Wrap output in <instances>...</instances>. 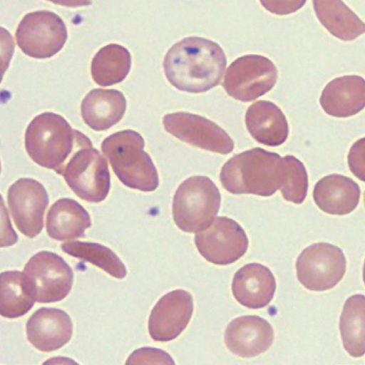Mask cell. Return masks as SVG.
<instances>
[{
  "mask_svg": "<svg viewBox=\"0 0 365 365\" xmlns=\"http://www.w3.org/2000/svg\"><path fill=\"white\" fill-rule=\"evenodd\" d=\"M227 59L222 47L203 37L189 36L173 44L163 60L169 83L188 93L206 92L217 86L223 76Z\"/></svg>",
  "mask_w": 365,
  "mask_h": 365,
  "instance_id": "1",
  "label": "cell"
},
{
  "mask_svg": "<svg viewBox=\"0 0 365 365\" xmlns=\"http://www.w3.org/2000/svg\"><path fill=\"white\" fill-rule=\"evenodd\" d=\"M287 177L284 158L255 148L233 155L222 166L220 178L229 192L269 197L281 189Z\"/></svg>",
  "mask_w": 365,
  "mask_h": 365,
  "instance_id": "2",
  "label": "cell"
},
{
  "mask_svg": "<svg viewBox=\"0 0 365 365\" xmlns=\"http://www.w3.org/2000/svg\"><path fill=\"white\" fill-rule=\"evenodd\" d=\"M89 143L90 139L73 129L63 117L51 112L36 115L25 133L29 156L38 165L58 174L78 148Z\"/></svg>",
  "mask_w": 365,
  "mask_h": 365,
  "instance_id": "3",
  "label": "cell"
},
{
  "mask_svg": "<svg viewBox=\"0 0 365 365\" xmlns=\"http://www.w3.org/2000/svg\"><path fill=\"white\" fill-rule=\"evenodd\" d=\"M144 146V139L139 133L125 130L106 138L101 143V150L123 185L151 192L158 187L159 178Z\"/></svg>",
  "mask_w": 365,
  "mask_h": 365,
  "instance_id": "4",
  "label": "cell"
},
{
  "mask_svg": "<svg viewBox=\"0 0 365 365\" xmlns=\"http://www.w3.org/2000/svg\"><path fill=\"white\" fill-rule=\"evenodd\" d=\"M221 195L215 184L206 176H192L178 187L173 201V217L182 231L197 233L214 221Z\"/></svg>",
  "mask_w": 365,
  "mask_h": 365,
  "instance_id": "5",
  "label": "cell"
},
{
  "mask_svg": "<svg viewBox=\"0 0 365 365\" xmlns=\"http://www.w3.org/2000/svg\"><path fill=\"white\" fill-rule=\"evenodd\" d=\"M59 175L81 199L98 203L104 200L110 187V175L106 160L92 147V143L78 148Z\"/></svg>",
  "mask_w": 365,
  "mask_h": 365,
  "instance_id": "6",
  "label": "cell"
},
{
  "mask_svg": "<svg viewBox=\"0 0 365 365\" xmlns=\"http://www.w3.org/2000/svg\"><path fill=\"white\" fill-rule=\"evenodd\" d=\"M23 279L27 292L35 301L51 303L61 301L69 294L73 273L60 255L41 251L26 264Z\"/></svg>",
  "mask_w": 365,
  "mask_h": 365,
  "instance_id": "7",
  "label": "cell"
},
{
  "mask_svg": "<svg viewBox=\"0 0 365 365\" xmlns=\"http://www.w3.org/2000/svg\"><path fill=\"white\" fill-rule=\"evenodd\" d=\"M277 80V69L268 58L248 54L235 59L227 68L222 86L235 100L248 102L269 91Z\"/></svg>",
  "mask_w": 365,
  "mask_h": 365,
  "instance_id": "8",
  "label": "cell"
},
{
  "mask_svg": "<svg viewBox=\"0 0 365 365\" xmlns=\"http://www.w3.org/2000/svg\"><path fill=\"white\" fill-rule=\"evenodd\" d=\"M346 267L342 250L331 244L317 242L306 247L296 262L298 280L307 289L322 292L334 287Z\"/></svg>",
  "mask_w": 365,
  "mask_h": 365,
  "instance_id": "9",
  "label": "cell"
},
{
  "mask_svg": "<svg viewBox=\"0 0 365 365\" xmlns=\"http://www.w3.org/2000/svg\"><path fill=\"white\" fill-rule=\"evenodd\" d=\"M67 36L62 19L49 11L26 14L16 31L20 49L34 58H47L56 54L63 47Z\"/></svg>",
  "mask_w": 365,
  "mask_h": 365,
  "instance_id": "10",
  "label": "cell"
},
{
  "mask_svg": "<svg viewBox=\"0 0 365 365\" xmlns=\"http://www.w3.org/2000/svg\"><path fill=\"white\" fill-rule=\"evenodd\" d=\"M199 253L208 262L218 265L232 264L247 252L249 245L243 228L236 221L218 217L195 236Z\"/></svg>",
  "mask_w": 365,
  "mask_h": 365,
  "instance_id": "11",
  "label": "cell"
},
{
  "mask_svg": "<svg viewBox=\"0 0 365 365\" xmlns=\"http://www.w3.org/2000/svg\"><path fill=\"white\" fill-rule=\"evenodd\" d=\"M167 132L192 146L222 155L231 153L234 142L215 123L199 115L178 112L164 115Z\"/></svg>",
  "mask_w": 365,
  "mask_h": 365,
  "instance_id": "12",
  "label": "cell"
},
{
  "mask_svg": "<svg viewBox=\"0 0 365 365\" xmlns=\"http://www.w3.org/2000/svg\"><path fill=\"white\" fill-rule=\"evenodd\" d=\"M7 201L17 229L34 238L43 227L48 195L43 185L32 178H20L9 188Z\"/></svg>",
  "mask_w": 365,
  "mask_h": 365,
  "instance_id": "13",
  "label": "cell"
},
{
  "mask_svg": "<svg viewBox=\"0 0 365 365\" xmlns=\"http://www.w3.org/2000/svg\"><path fill=\"white\" fill-rule=\"evenodd\" d=\"M190 293L175 289L163 295L153 307L148 319L150 337L166 342L178 337L186 328L193 312Z\"/></svg>",
  "mask_w": 365,
  "mask_h": 365,
  "instance_id": "14",
  "label": "cell"
},
{
  "mask_svg": "<svg viewBox=\"0 0 365 365\" xmlns=\"http://www.w3.org/2000/svg\"><path fill=\"white\" fill-rule=\"evenodd\" d=\"M274 330L262 317L245 315L234 319L227 327L224 340L227 348L242 358L256 356L272 344Z\"/></svg>",
  "mask_w": 365,
  "mask_h": 365,
  "instance_id": "15",
  "label": "cell"
},
{
  "mask_svg": "<svg viewBox=\"0 0 365 365\" xmlns=\"http://www.w3.org/2000/svg\"><path fill=\"white\" fill-rule=\"evenodd\" d=\"M72 334V320L60 309L40 308L26 323L27 339L41 351L59 349L71 340Z\"/></svg>",
  "mask_w": 365,
  "mask_h": 365,
  "instance_id": "16",
  "label": "cell"
},
{
  "mask_svg": "<svg viewBox=\"0 0 365 365\" xmlns=\"http://www.w3.org/2000/svg\"><path fill=\"white\" fill-rule=\"evenodd\" d=\"M276 281L271 270L259 263L245 264L237 270L232 282L235 299L250 309L266 307L274 297Z\"/></svg>",
  "mask_w": 365,
  "mask_h": 365,
  "instance_id": "17",
  "label": "cell"
},
{
  "mask_svg": "<svg viewBox=\"0 0 365 365\" xmlns=\"http://www.w3.org/2000/svg\"><path fill=\"white\" fill-rule=\"evenodd\" d=\"M320 105L331 116L346 118L365 108V79L356 75L333 79L322 92Z\"/></svg>",
  "mask_w": 365,
  "mask_h": 365,
  "instance_id": "18",
  "label": "cell"
},
{
  "mask_svg": "<svg viewBox=\"0 0 365 365\" xmlns=\"http://www.w3.org/2000/svg\"><path fill=\"white\" fill-rule=\"evenodd\" d=\"M359 185L351 178L331 174L314 185L313 198L317 207L330 215H344L357 207L360 198Z\"/></svg>",
  "mask_w": 365,
  "mask_h": 365,
  "instance_id": "19",
  "label": "cell"
},
{
  "mask_svg": "<svg viewBox=\"0 0 365 365\" xmlns=\"http://www.w3.org/2000/svg\"><path fill=\"white\" fill-rule=\"evenodd\" d=\"M245 123L252 137L267 146L280 145L288 137L289 126L284 114L268 101L252 103L247 110Z\"/></svg>",
  "mask_w": 365,
  "mask_h": 365,
  "instance_id": "20",
  "label": "cell"
},
{
  "mask_svg": "<svg viewBox=\"0 0 365 365\" xmlns=\"http://www.w3.org/2000/svg\"><path fill=\"white\" fill-rule=\"evenodd\" d=\"M125 109L124 95L115 89H93L84 97L81 106L83 121L96 131L107 130L118 123Z\"/></svg>",
  "mask_w": 365,
  "mask_h": 365,
  "instance_id": "21",
  "label": "cell"
},
{
  "mask_svg": "<svg viewBox=\"0 0 365 365\" xmlns=\"http://www.w3.org/2000/svg\"><path fill=\"white\" fill-rule=\"evenodd\" d=\"M91 226L88 212L76 200L61 198L50 207L46 217V232L53 240L63 241L83 237Z\"/></svg>",
  "mask_w": 365,
  "mask_h": 365,
  "instance_id": "22",
  "label": "cell"
},
{
  "mask_svg": "<svg viewBox=\"0 0 365 365\" xmlns=\"http://www.w3.org/2000/svg\"><path fill=\"white\" fill-rule=\"evenodd\" d=\"M313 5L319 21L336 38L353 41L365 33V23L341 0H313Z\"/></svg>",
  "mask_w": 365,
  "mask_h": 365,
  "instance_id": "23",
  "label": "cell"
},
{
  "mask_svg": "<svg viewBox=\"0 0 365 365\" xmlns=\"http://www.w3.org/2000/svg\"><path fill=\"white\" fill-rule=\"evenodd\" d=\"M343 346L352 357L365 354V296L354 294L345 302L339 320Z\"/></svg>",
  "mask_w": 365,
  "mask_h": 365,
  "instance_id": "24",
  "label": "cell"
},
{
  "mask_svg": "<svg viewBox=\"0 0 365 365\" xmlns=\"http://www.w3.org/2000/svg\"><path fill=\"white\" fill-rule=\"evenodd\" d=\"M131 66L128 50L117 43H110L101 48L94 56L91 67V76L96 83L110 86L123 81Z\"/></svg>",
  "mask_w": 365,
  "mask_h": 365,
  "instance_id": "25",
  "label": "cell"
},
{
  "mask_svg": "<svg viewBox=\"0 0 365 365\" xmlns=\"http://www.w3.org/2000/svg\"><path fill=\"white\" fill-rule=\"evenodd\" d=\"M61 250L76 258L91 263L117 279L127 274L125 264L110 248L96 242L72 241L61 245Z\"/></svg>",
  "mask_w": 365,
  "mask_h": 365,
  "instance_id": "26",
  "label": "cell"
},
{
  "mask_svg": "<svg viewBox=\"0 0 365 365\" xmlns=\"http://www.w3.org/2000/svg\"><path fill=\"white\" fill-rule=\"evenodd\" d=\"M0 313L4 317L15 319L26 314L34 305L35 299L27 292L23 272L6 271L1 274Z\"/></svg>",
  "mask_w": 365,
  "mask_h": 365,
  "instance_id": "27",
  "label": "cell"
},
{
  "mask_svg": "<svg viewBox=\"0 0 365 365\" xmlns=\"http://www.w3.org/2000/svg\"><path fill=\"white\" fill-rule=\"evenodd\" d=\"M287 165V177L281 187L283 198L295 204H302L308 190V175L304 164L293 155L284 157Z\"/></svg>",
  "mask_w": 365,
  "mask_h": 365,
  "instance_id": "28",
  "label": "cell"
},
{
  "mask_svg": "<svg viewBox=\"0 0 365 365\" xmlns=\"http://www.w3.org/2000/svg\"><path fill=\"white\" fill-rule=\"evenodd\" d=\"M175 364V362L167 352L161 349L142 347L135 350L125 362V364Z\"/></svg>",
  "mask_w": 365,
  "mask_h": 365,
  "instance_id": "29",
  "label": "cell"
},
{
  "mask_svg": "<svg viewBox=\"0 0 365 365\" xmlns=\"http://www.w3.org/2000/svg\"><path fill=\"white\" fill-rule=\"evenodd\" d=\"M348 165L353 175L365 182V137L356 140L350 148Z\"/></svg>",
  "mask_w": 365,
  "mask_h": 365,
  "instance_id": "30",
  "label": "cell"
},
{
  "mask_svg": "<svg viewBox=\"0 0 365 365\" xmlns=\"http://www.w3.org/2000/svg\"><path fill=\"white\" fill-rule=\"evenodd\" d=\"M307 0H259L261 5L269 12L283 16L296 12Z\"/></svg>",
  "mask_w": 365,
  "mask_h": 365,
  "instance_id": "31",
  "label": "cell"
},
{
  "mask_svg": "<svg viewBox=\"0 0 365 365\" xmlns=\"http://www.w3.org/2000/svg\"><path fill=\"white\" fill-rule=\"evenodd\" d=\"M1 230H5V231L1 232V237H4V235L5 237L1 239V247L11 246L18 240V236L16 235L10 223L7 210L4 207L3 199H1Z\"/></svg>",
  "mask_w": 365,
  "mask_h": 365,
  "instance_id": "32",
  "label": "cell"
},
{
  "mask_svg": "<svg viewBox=\"0 0 365 365\" xmlns=\"http://www.w3.org/2000/svg\"><path fill=\"white\" fill-rule=\"evenodd\" d=\"M56 4H59L68 7H78L88 6L91 4V0H48Z\"/></svg>",
  "mask_w": 365,
  "mask_h": 365,
  "instance_id": "33",
  "label": "cell"
},
{
  "mask_svg": "<svg viewBox=\"0 0 365 365\" xmlns=\"http://www.w3.org/2000/svg\"><path fill=\"white\" fill-rule=\"evenodd\" d=\"M363 279H364V282L365 284V260H364V268H363Z\"/></svg>",
  "mask_w": 365,
  "mask_h": 365,
  "instance_id": "34",
  "label": "cell"
},
{
  "mask_svg": "<svg viewBox=\"0 0 365 365\" xmlns=\"http://www.w3.org/2000/svg\"><path fill=\"white\" fill-rule=\"evenodd\" d=\"M364 204H365V192H364Z\"/></svg>",
  "mask_w": 365,
  "mask_h": 365,
  "instance_id": "35",
  "label": "cell"
}]
</instances>
